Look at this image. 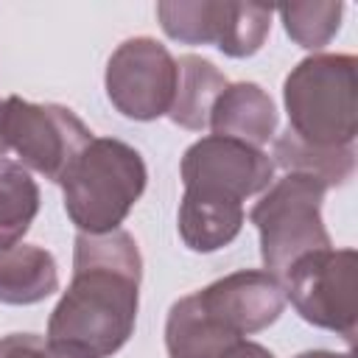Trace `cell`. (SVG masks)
Instances as JSON below:
<instances>
[{
	"label": "cell",
	"mask_w": 358,
	"mask_h": 358,
	"mask_svg": "<svg viewBox=\"0 0 358 358\" xmlns=\"http://www.w3.org/2000/svg\"><path fill=\"white\" fill-rule=\"evenodd\" d=\"M3 137L25 168L59 182L76 154L92 140V131L67 106L31 103L11 95L3 101Z\"/></svg>",
	"instance_id": "52a82bcc"
},
{
	"label": "cell",
	"mask_w": 358,
	"mask_h": 358,
	"mask_svg": "<svg viewBox=\"0 0 358 358\" xmlns=\"http://www.w3.org/2000/svg\"><path fill=\"white\" fill-rule=\"evenodd\" d=\"M207 126L218 137H232L246 145H266L277 131V106L255 81L227 84L210 109Z\"/></svg>",
	"instance_id": "7c38bea8"
},
{
	"label": "cell",
	"mask_w": 358,
	"mask_h": 358,
	"mask_svg": "<svg viewBox=\"0 0 358 358\" xmlns=\"http://www.w3.org/2000/svg\"><path fill=\"white\" fill-rule=\"evenodd\" d=\"M106 98L129 120H157L171 112L176 92V59L151 36H131L106 62Z\"/></svg>",
	"instance_id": "ba28073f"
},
{
	"label": "cell",
	"mask_w": 358,
	"mask_h": 358,
	"mask_svg": "<svg viewBox=\"0 0 358 358\" xmlns=\"http://www.w3.org/2000/svg\"><path fill=\"white\" fill-rule=\"evenodd\" d=\"M271 6L215 3V0H162L157 17L162 31L182 45H215L229 59L255 56L271 31Z\"/></svg>",
	"instance_id": "8992f818"
},
{
	"label": "cell",
	"mask_w": 358,
	"mask_h": 358,
	"mask_svg": "<svg viewBox=\"0 0 358 358\" xmlns=\"http://www.w3.org/2000/svg\"><path fill=\"white\" fill-rule=\"evenodd\" d=\"M8 145H6V137H3V101H0V159L6 157Z\"/></svg>",
	"instance_id": "7402d4cb"
},
{
	"label": "cell",
	"mask_w": 358,
	"mask_h": 358,
	"mask_svg": "<svg viewBox=\"0 0 358 358\" xmlns=\"http://www.w3.org/2000/svg\"><path fill=\"white\" fill-rule=\"evenodd\" d=\"M274 165L296 173H310L322 179L327 187H341L355 173V148H319L285 131L274 140Z\"/></svg>",
	"instance_id": "2e32d148"
},
{
	"label": "cell",
	"mask_w": 358,
	"mask_h": 358,
	"mask_svg": "<svg viewBox=\"0 0 358 358\" xmlns=\"http://www.w3.org/2000/svg\"><path fill=\"white\" fill-rule=\"evenodd\" d=\"M243 336L229 330L193 291L176 299L165 319L168 358H224Z\"/></svg>",
	"instance_id": "8fae6325"
},
{
	"label": "cell",
	"mask_w": 358,
	"mask_h": 358,
	"mask_svg": "<svg viewBox=\"0 0 358 358\" xmlns=\"http://www.w3.org/2000/svg\"><path fill=\"white\" fill-rule=\"evenodd\" d=\"M0 358H87V355L59 347L36 333H11L0 338Z\"/></svg>",
	"instance_id": "d6986e66"
},
{
	"label": "cell",
	"mask_w": 358,
	"mask_h": 358,
	"mask_svg": "<svg viewBox=\"0 0 358 358\" xmlns=\"http://www.w3.org/2000/svg\"><path fill=\"white\" fill-rule=\"evenodd\" d=\"M176 227L187 249L204 252V255L218 252L238 238L243 227V204L185 190L179 201Z\"/></svg>",
	"instance_id": "4fadbf2b"
},
{
	"label": "cell",
	"mask_w": 358,
	"mask_h": 358,
	"mask_svg": "<svg viewBox=\"0 0 358 358\" xmlns=\"http://www.w3.org/2000/svg\"><path fill=\"white\" fill-rule=\"evenodd\" d=\"M143 257L126 229L76 235L73 280L48 319V341L87 358H112L134 333Z\"/></svg>",
	"instance_id": "6da1fadb"
},
{
	"label": "cell",
	"mask_w": 358,
	"mask_h": 358,
	"mask_svg": "<svg viewBox=\"0 0 358 358\" xmlns=\"http://www.w3.org/2000/svg\"><path fill=\"white\" fill-rule=\"evenodd\" d=\"M227 76L207 59L196 53H185L176 59V92L168 117L190 131L207 129L210 109L215 98L227 90Z\"/></svg>",
	"instance_id": "9a60e30c"
},
{
	"label": "cell",
	"mask_w": 358,
	"mask_h": 358,
	"mask_svg": "<svg viewBox=\"0 0 358 358\" xmlns=\"http://www.w3.org/2000/svg\"><path fill=\"white\" fill-rule=\"evenodd\" d=\"M224 358H274V352L271 350H266L263 344H257V341H238L229 352H224Z\"/></svg>",
	"instance_id": "ffe728a7"
},
{
	"label": "cell",
	"mask_w": 358,
	"mask_h": 358,
	"mask_svg": "<svg viewBox=\"0 0 358 358\" xmlns=\"http://www.w3.org/2000/svg\"><path fill=\"white\" fill-rule=\"evenodd\" d=\"M358 255L355 249H316L288 266L285 299L313 327L333 330L344 341H355L358 324Z\"/></svg>",
	"instance_id": "5b68a950"
},
{
	"label": "cell",
	"mask_w": 358,
	"mask_h": 358,
	"mask_svg": "<svg viewBox=\"0 0 358 358\" xmlns=\"http://www.w3.org/2000/svg\"><path fill=\"white\" fill-rule=\"evenodd\" d=\"M148 182L140 151L115 137H92L62 173L67 218L84 235L120 229Z\"/></svg>",
	"instance_id": "7a4b0ae2"
},
{
	"label": "cell",
	"mask_w": 358,
	"mask_h": 358,
	"mask_svg": "<svg viewBox=\"0 0 358 358\" xmlns=\"http://www.w3.org/2000/svg\"><path fill=\"white\" fill-rule=\"evenodd\" d=\"M358 59L352 53H313L282 84L288 131L319 148L352 145L358 134Z\"/></svg>",
	"instance_id": "3957f363"
},
{
	"label": "cell",
	"mask_w": 358,
	"mask_h": 358,
	"mask_svg": "<svg viewBox=\"0 0 358 358\" xmlns=\"http://www.w3.org/2000/svg\"><path fill=\"white\" fill-rule=\"evenodd\" d=\"M185 190L241 201L263 193L274 179V159L255 145L232 137H201L182 157Z\"/></svg>",
	"instance_id": "9c48e42d"
},
{
	"label": "cell",
	"mask_w": 358,
	"mask_h": 358,
	"mask_svg": "<svg viewBox=\"0 0 358 358\" xmlns=\"http://www.w3.org/2000/svg\"><path fill=\"white\" fill-rule=\"evenodd\" d=\"M59 288V268L48 249L17 243L0 252V302L36 305Z\"/></svg>",
	"instance_id": "5bb4252c"
},
{
	"label": "cell",
	"mask_w": 358,
	"mask_h": 358,
	"mask_svg": "<svg viewBox=\"0 0 358 358\" xmlns=\"http://www.w3.org/2000/svg\"><path fill=\"white\" fill-rule=\"evenodd\" d=\"M296 358H355L352 352H330V350H308V352H299Z\"/></svg>",
	"instance_id": "44dd1931"
},
{
	"label": "cell",
	"mask_w": 358,
	"mask_h": 358,
	"mask_svg": "<svg viewBox=\"0 0 358 358\" xmlns=\"http://www.w3.org/2000/svg\"><path fill=\"white\" fill-rule=\"evenodd\" d=\"M201 302L224 319L238 336H252L274 324L285 308V288L280 277L255 268L232 271L196 291Z\"/></svg>",
	"instance_id": "30bf717a"
},
{
	"label": "cell",
	"mask_w": 358,
	"mask_h": 358,
	"mask_svg": "<svg viewBox=\"0 0 358 358\" xmlns=\"http://www.w3.org/2000/svg\"><path fill=\"white\" fill-rule=\"evenodd\" d=\"M285 25V34L305 50L324 48L341 28L344 3L338 0H313V3H285L277 8Z\"/></svg>",
	"instance_id": "ac0fdd59"
},
{
	"label": "cell",
	"mask_w": 358,
	"mask_h": 358,
	"mask_svg": "<svg viewBox=\"0 0 358 358\" xmlns=\"http://www.w3.org/2000/svg\"><path fill=\"white\" fill-rule=\"evenodd\" d=\"M39 213V187L31 173L14 162L0 159V252L17 246Z\"/></svg>",
	"instance_id": "e0dca14e"
},
{
	"label": "cell",
	"mask_w": 358,
	"mask_h": 358,
	"mask_svg": "<svg viewBox=\"0 0 358 358\" xmlns=\"http://www.w3.org/2000/svg\"><path fill=\"white\" fill-rule=\"evenodd\" d=\"M327 190L330 187L322 179L288 171L282 179L268 185L252 207L249 221L257 227L260 257L268 274L282 277L302 255L330 246V235L322 221Z\"/></svg>",
	"instance_id": "277c9868"
}]
</instances>
